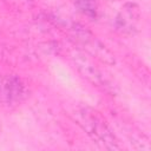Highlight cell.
<instances>
[{
    "mask_svg": "<svg viewBox=\"0 0 151 151\" xmlns=\"http://www.w3.org/2000/svg\"><path fill=\"white\" fill-rule=\"evenodd\" d=\"M71 114L94 143L109 150L120 149L118 139L100 112L87 105H77L72 109Z\"/></svg>",
    "mask_w": 151,
    "mask_h": 151,
    "instance_id": "cell-1",
    "label": "cell"
},
{
    "mask_svg": "<svg viewBox=\"0 0 151 151\" xmlns=\"http://www.w3.org/2000/svg\"><path fill=\"white\" fill-rule=\"evenodd\" d=\"M28 97L26 83L15 74H0V107L15 109Z\"/></svg>",
    "mask_w": 151,
    "mask_h": 151,
    "instance_id": "cell-2",
    "label": "cell"
},
{
    "mask_svg": "<svg viewBox=\"0 0 151 151\" xmlns=\"http://www.w3.org/2000/svg\"><path fill=\"white\" fill-rule=\"evenodd\" d=\"M76 67L83 73L84 77H86L90 81H92L94 85L97 86H104L106 84V80L103 76V73L99 71V68H97L87 58H84L83 55L74 53L72 55Z\"/></svg>",
    "mask_w": 151,
    "mask_h": 151,
    "instance_id": "cell-3",
    "label": "cell"
},
{
    "mask_svg": "<svg viewBox=\"0 0 151 151\" xmlns=\"http://www.w3.org/2000/svg\"><path fill=\"white\" fill-rule=\"evenodd\" d=\"M139 21V11L136 5L129 4L122 8L116 18V28L122 32H132Z\"/></svg>",
    "mask_w": 151,
    "mask_h": 151,
    "instance_id": "cell-4",
    "label": "cell"
},
{
    "mask_svg": "<svg viewBox=\"0 0 151 151\" xmlns=\"http://www.w3.org/2000/svg\"><path fill=\"white\" fill-rule=\"evenodd\" d=\"M78 9L88 18H96L98 14L97 0H74Z\"/></svg>",
    "mask_w": 151,
    "mask_h": 151,
    "instance_id": "cell-5",
    "label": "cell"
}]
</instances>
